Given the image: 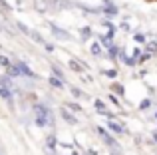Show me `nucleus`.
Returning a JSON list of instances; mask_svg holds the SVG:
<instances>
[{
  "mask_svg": "<svg viewBox=\"0 0 157 155\" xmlns=\"http://www.w3.org/2000/svg\"><path fill=\"white\" fill-rule=\"evenodd\" d=\"M52 72H54V76H58V78H62V80L66 81V78H64V72L60 70V68L56 66V64H52Z\"/></svg>",
  "mask_w": 157,
  "mask_h": 155,
  "instance_id": "nucleus-31",
  "label": "nucleus"
},
{
  "mask_svg": "<svg viewBox=\"0 0 157 155\" xmlns=\"http://www.w3.org/2000/svg\"><path fill=\"white\" fill-rule=\"evenodd\" d=\"M155 117H157V112H155Z\"/></svg>",
  "mask_w": 157,
  "mask_h": 155,
  "instance_id": "nucleus-40",
  "label": "nucleus"
},
{
  "mask_svg": "<svg viewBox=\"0 0 157 155\" xmlns=\"http://www.w3.org/2000/svg\"><path fill=\"white\" fill-rule=\"evenodd\" d=\"M60 115H62V119H64L66 123H70V125H76L78 123V117L74 115V112L68 108V105H62V108H60Z\"/></svg>",
  "mask_w": 157,
  "mask_h": 155,
  "instance_id": "nucleus-4",
  "label": "nucleus"
},
{
  "mask_svg": "<svg viewBox=\"0 0 157 155\" xmlns=\"http://www.w3.org/2000/svg\"><path fill=\"white\" fill-rule=\"evenodd\" d=\"M80 36H82V38H84V40L92 38V36H94L92 28H90V26H82V28H80Z\"/></svg>",
  "mask_w": 157,
  "mask_h": 155,
  "instance_id": "nucleus-20",
  "label": "nucleus"
},
{
  "mask_svg": "<svg viewBox=\"0 0 157 155\" xmlns=\"http://www.w3.org/2000/svg\"><path fill=\"white\" fill-rule=\"evenodd\" d=\"M50 6H52V10L60 12V10H64V8H70L72 2H68V0H50Z\"/></svg>",
  "mask_w": 157,
  "mask_h": 155,
  "instance_id": "nucleus-9",
  "label": "nucleus"
},
{
  "mask_svg": "<svg viewBox=\"0 0 157 155\" xmlns=\"http://www.w3.org/2000/svg\"><path fill=\"white\" fill-rule=\"evenodd\" d=\"M101 26H105V28H107V32H105V36H107V38H111V40H113L115 32H117V26H115V24L111 22V20H104V24H101Z\"/></svg>",
  "mask_w": 157,
  "mask_h": 155,
  "instance_id": "nucleus-11",
  "label": "nucleus"
},
{
  "mask_svg": "<svg viewBox=\"0 0 157 155\" xmlns=\"http://www.w3.org/2000/svg\"><path fill=\"white\" fill-rule=\"evenodd\" d=\"M16 64H18V68H20V72H22V76H24V78H30V80H40V76H38V74H34V72L28 68V64H26V62L18 60Z\"/></svg>",
  "mask_w": 157,
  "mask_h": 155,
  "instance_id": "nucleus-6",
  "label": "nucleus"
},
{
  "mask_svg": "<svg viewBox=\"0 0 157 155\" xmlns=\"http://www.w3.org/2000/svg\"><path fill=\"white\" fill-rule=\"evenodd\" d=\"M0 8H2L4 12H10V10H12V6L6 2V0H0Z\"/></svg>",
  "mask_w": 157,
  "mask_h": 155,
  "instance_id": "nucleus-34",
  "label": "nucleus"
},
{
  "mask_svg": "<svg viewBox=\"0 0 157 155\" xmlns=\"http://www.w3.org/2000/svg\"><path fill=\"white\" fill-rule=\"evenodd\" d=\"M32 109H34V113H44V115H48V117H52V119H54L52 109L48 108V105H44V104H34V105H32Z\"/></svg>",
  "mask_w": 157,
  "mask_h": 155,
  "instance_id": "nucleus-10",
  "label": "nucleus"
},
{
  "mask_svg": "<svg viewBox=\"0 0 157 155\" xmlns=\"http://www.w3.org/2000/svg\"><path fill=\"white\" fill-rule=\"evenodd\" d=\"M101 48H104V46H101V44L94 42L92 46H90V52H92V54H94V56H96V58H98V56H101V54H104V50H101Z\"/></svg>",
  "mask_w": 157,
  "mask_h": 155,
  "instance_id": "nucleus-18",
  "label": "nucleus"
},
{
  "mask_svg": "<svg viewBox=\"0 0 157 155\" xmlns=\"http://www.w3.org/2000/svg\"><path fill=\"white\" fill-rule=\"evenodd\" d=\"M0 66H4V68H6V70H8V68L12 66V62H10V60L6 58V56H0Z\"/></svg>",
  "mask_w": 157,
  "mask_h": 155,
  "instance_id": "nucleus-32",
  "label": "nucleus"
},
{
  "mask_svg": "<svg viewBox=\"0 0 157 155\" xmlns=\"http://www.w3.org/2000/svg\"><path fill=\"white\" fill-rule=\"evenodd\" d=\"M119 28H121L123 32H129V30H131V26H129L127 22H121V24H119Z\"/></svg>",
  "mask_w": 157,
  "mask_h": 155,
  "instance_id": "nucleus-35",
  "label": "nucleus"
},
{
  "mask_svg": "<svg viewBox=\"0 0 157 155\" xmlns=\"http://www.w3.org/2000/svg\"><path fill=\"white\" fill-rule=\"evenodd\" d=\"M109 155H121L119 147H109Z\"/></svg>",
  "mask_w": 157,
  "mask_h": 155,
  "instance_id": "nucleus-36",
  "label": "nucleus"
},
{
  "mask_svg": "<svg viewBox=\"0 0 157 155\" xmlns=\"http://www.w3.org/2000/svg\"><path fill=\"white\" fill-rule=\"evenodd\" d=\"M28 38H32V40H34L36 44H40V46H46V44H48L46 40H44V36L40 34L38 30H30V34H28Z\"/></svg>",
  "mask_w": 157,
  "mask_h": 155,
  "instance_id": "nucleus-12",
  "label": "nucleus"
},
{
  "mask_svg": "<svg viewBox=\"0 0 157 155\" xmlns=\"http://www.w3.org/2000/svg\"><path fill=\"white\" fill-rule=\"evenodd\" d=\"M109 101H111L113 105H119V96H115L113 92H109Z\"/></svg>",
  "mask_w": 157,
  "mask_h": 155,
  "instance_id": "nucleus-33",
  "label": "nucleus"
},
{
  "mask_svg": "<svg viewBox=\"0 0 157 155\" xmlns=\"http://www.w3.org/2000/svg\"><path fill=\"white\" fill-rule=\"evenodd\" d=\"M68 66H70V70H72V72H76V74H82V68H84L80 62H78V60H74V58H70Z\"/></svg>",
  "mask_w": 157,
  "mask_h": 155,
  "instance_id": "nucleus-17",
  "label": "nucleus"
},
{
  "mask_svg": "<svg viewBox=\"0 0 157 155\" xmlns=\"http://www.w3.org/2000/svg\"><path fill=\"white\" fill-rule=\"evenodd\" d=\"M34 10L40 12V14H46V12H50V10H52L50 0H34Z\"/></svg>",
  "mask_w": 157,
  "mask_h": 155,
  "instance_id": "nucleus-8",
  "label": "nucleus"
},
{
  "mask_svg": "<svg viewBox=\"0 0 157 155\" xmlns=\"http://www.w3.org/2000/svg\"><path fill=\"white\" fill-rule=\"evenodd\" d=\"M8 74H10L12 78H18V76H22V72H20V68H18V64H16V62H12V66L10 68H8Z\"/></svg>",
  "mask_w": 157,
  "mask_h": 155,
  "instance_id": "nucleus-19",
  "label": "nucleus"
},
{
  "mask_svg": "<svg viewBox=\"0 0 157 155\" xmlns=\"http://www.w3.org/2000/svg\"><path fill=\"white\" fill-rule=\"evenodd\" d=\"M119 50H121V48H119L117 44L113 42V46H111L109 50H107V58H109V60H117V56H119Z\"/></svg>",
  "mask_w": 157,
  "mask_h": 155,
  "instance_id": "nucleus-16",
  "label": "nucleus"
},
{
  "mask_svg": "<svg viewBox=\"0 0 157 155\" xmlns=\"http://www.w3.org/2000/svg\"><path fill=\"white\" fill-rule=\"evenodd\" d=\"M133 40H135L137 44H143V46L147 44V36L141 34V32H135V34H133Z\"/></svg>",
  "mask_w": 157,
  "mask_h": 155,
  "instance_id": "nucleus-24",
  "label": "nucleus"
},
{
  "mask_svg": "<svg viewBox=\"0 0 157 155\" xmlns=\"http://www.w3.org/2000/svg\"><path fill=\"white\" fill-rule=\"evenodd\" d=\"M0 97L2 100H6L8 104H14V89L12 88H8V85H0Z\"/></svg>",
  "mask_w": 157,
  "mask_h": 155,
  "instance_id": "nucleus-7",
  "label": "nucleus"
},
{
  "mask_svg": "<svg viewBox=\"0 0 157 155\" xmlns=\"http://www.w3.org/2000/svg\"><path fill=\"white\" fill-rule=\"evenodd\" d=\"M100 44L105 48V50H109V48L113 46V40H111V38H107V36H100Z\"/></svg>",
  "mask_w": 157,
  "mask_h": 155,
  "instance_id": "nucleus-22",
  "label": "nucleus"
},
{
  "mask_svg": "<svg viewBox=\"0 0 157 155\" xmlns=\"http://www.w3.org/2000/svg\"><path fill=\"white\" fill-rule=\"evenodd\" d=\"M56 143H58V141H56V135H48V137H46V147L50 149V151H54V149H56Z\"/></svg>",
  "mask_w": 157,
  "mask_h": 155,
  "instance_id": "nucleus-23",
  "label": "nucleus"
},
{
  "mask_svg": "<svg viewBox=\"0 0 157 155\" xmlns=\"http://www.w3.org/2000/svg\"><path fill=\"white\" fill-rule=\"evenodd\" d=\"M151 56H153V54H151V52H141V54H139L137 56V64H143V62H149V60H151Z\"/></svg>",
  "mask_w": 157,
  "mask_h": 155,
  "instance_id": "nucleus-21",
  "label": "nucleus"
},
{
  "mask_svg": "<svg viewBox=\"0 0 157 155\" xmlns=\"http://www.w3.org/2000/svg\"><path fill=\"white\" fill-rule=\"evenodd\" d=\"M48 26H50V32H52V36L54 38H58V40H62V42H70V40H72V34H70L68 30H64V28H60V26H56V24L54 22H50L48 24Z\"/></svg>",
  "mask_w": 157,
  "mask_h": 155,
  "instance_id": "nucleus-2",
  "label": "nucleus"
},
{
  "mask_svg": "<svg viewBox=\"0 0 157 155\" xmlns=\"http://www.w3.org/2000/svg\"><path fill=\"white\" fill-rule=\"evenodd\" d=\"M107 129H109L111 133H115V135H121V133H125V125H123V121H115V119H109L107 121Z\"/></svg>",
  "mask_w": 157,
  "mask_h": 155,
  "instance_id": "nucleus-5",
  "label": "nucleus"
},
{
  "mask_svg": "<svg viewBox=\"0 0 157 155\" xmlns=\"http://www.w3.org/2000/svg\"><path fill=\"white\" fill-rule=\"evenodd\" d=\"M149 108H151V100L149 97H145V100L139 101V109H141V112H145V109H149Z\"/></svg>",
  "mask_w": 157,
  "mask_h": 155,
  "instance_id": "nucleus-28",
  "label": "nucleus"
},
{
  "mask_svg": "<svg viewBox=\"0 0 157 155\" xmlns=\"http://www.w3.org/2000/svg\"><path fill=\"white\" fill-rule=\"evenodd\" d=\"M0 85H8V88H12V89H14V81H12V76L8 74V72L0 76Z\"/></svg>",
  "mask_w": 157,
  "mask_h": 155,
  "instance_id": "nucleus-15",
  "label": "nucleus"
},
{
  "mask_svg": "<svg viewBox=\"0 0 157 155\" xmlns=\"http://www.w3.org/2000/svg\"><path fill=\"white\" fill-rule=\"evenodd\" d=\"M48 155H56V151H50V153H48Z\"/></svg>",
  "mask_w": 157,
  "mask_h": 155,
  "instance_id": "nucleus-39",
  "label": "nucleus"
},
{
  "mask_svg": "<svg viewBox=\"0 0 157 155\" xmlns=\"http://www.w3.org/2000/svg\"><path fill=\"white\" fill-rule=\"evenodd\" d=\"M151 137H153V143H157V131H153V135H151Z\"/></svg>",
  "mask_w": 157,
  "mask_h": 155,
  "instance_id": "nucleus-38",
  "label": "nucleus"
},
{
  "mask_svg": "<svg viewBox=\"0 0 157 155\" xmlns=\"http://www.w3.org/2000/svg\"><path fill=\"white\" fill-rule=\"evenodd\" d=\"M48 85H52L54 89H62V88H64V80L58 78V76H50V78H48Z\"/></svg>",
  "mask_w": 157,
  "mask_h": 155,
  "instance_id": "nucleus-13",
  "label": "nucleus"
},
{
  "mask_svg": "<svg viewBox=\"0 0 157 155\" xmlns=\"http://www.w3.org/2000/svg\"><path fill=\"white\" fill-rule=\"evenodd\" d=\"M96 133H100V137L104 139V143L107 145V147H119L117 139H115V137H111V131H105L101 125H96Z\"/></svg>",
  "mask_w": 157,
  "mask_h": 155,
  "instance_id": "nucleus-1",
  "label": "nucleus"
},
{
  "mask_svg": "<svg viewBox=\"0 0 157 155\" xmlns=\"http://www.w3.org/2000/svg\"><path fill=\"white\" fill-rule=\"evenodd\" d=\"M101 14H105L107 18H115L119 16V8L113 0H104V6H101Z\"/></svg>",
  "mask_w": 157,
  "mask_h": 155,
  "instance_id": "nucleus-3",
  "label": "nucleus"
},
{
  "mask_svg": "<svg viewBox=\"0 0 157 155\" xmlns=\"http://www.w3.org/2000/svg\"><path fill=\"white\" fill-rule=\"evenodd\" d=\"M145 50H147V52H151V54H157V42H155V40L147 42V44H145Z\"/></svg>",
  "mask_w": 157,
  "mask_h": 155,
  "instance_id": "nucleus-27",
  "label": "nucleus"
},
{
  "mask_svg": "<svg viewBox=\"0 0 157 155\" xmlns=\"http://www.w3.org/2000/svg\"><path fill=\"white\" fill-rule=\"evenodd\" d=\"M70 92H72V96L76 97V100H84V97H86V93L82 92L80 88H70Z\"/></svg>",
  "mask_w": 157,
  "mask_h": 155,
  "instance_id": "nucleus-26",
  "label": "nucleus"
},
{
  "mask_svg": "<svg viewBox=\"0 0 157 155\" xmlns=\"http://www.w3.org/2000/svg\"><path fill=\"white\" fill-rule=\"evenodd\" d=\"M101 74L105 78H109V80H115V78H117V70H115V68H109V70H101Z\"/></svg>",
  "mask_w": 157,
  "mask_h": 155,
  "instance_id": "nucleus-25",
  "label": "nucleus"
},
{
  "mask_svg": "<svg viewBox=\"0 0 157 155\" xmlns=\"http://www.w3.org/2000/svg\"><path fill=\"white\" fill-rule=\"evenodd\" d=\"M86 155H98V153L94 151V149H88V151H86Z\"/></svg>",
  "mask_w": 157,
  "mask_h": 155,
  "instance_id": "nucleus-37",
  "label": "nucleus"
},
{
  "mask_svg": "<svg viewBox=\"0 0 157 155\" xmlns=\"http://www.w3.org/2000/svg\"><path fill=\"white\" fill-rule=\"evenodd\" d=\"M64 105H68L72 112H82V105L78 104V101H68V104H64Z\"/></svg>",
  "mask_w": 157,
  "mask_h": 155,
  "instance_id": "nucleus-30",
  "label": "nucleus"
},
{
  "mask_svg": "<svg viewBox=\"0 0 157 155\" xmlns=\"http://www.w3.org/2000/svg\"><path fill=\"white\" fill-rule=\"evenodd\" d=\"M16 28H18V30L22 32V34H26V36L30 34V28H28V26H26L24 22H16Z\"/></svg>",
  "mask_w": 157,
  "mask_h": 155,
  "instance_id": "nucleus-29",
  "label": "nucleus"
},
{
  "mask_svg": "<svg viewBox=\"0 0 157 155\" xmlns=\"http://www.w3.org/2000/svg\"><path fill=\"white\" fill-rule=\"evenodd\" d=\"M109 89H111V92L115 93V96H119V97H123V96H125V88H123V85L119 84V81H113Z\"/></svg>",
  "mask_w": 157,
  "mask_h": 155,
  "instance_id": "nucleus-14",
  "label": "nucleus"
}]
</instances>
